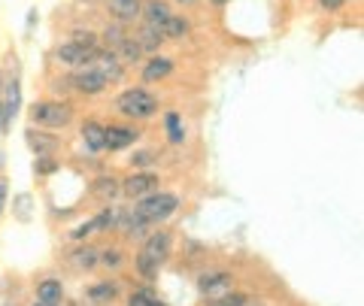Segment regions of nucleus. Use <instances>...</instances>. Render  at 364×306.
<instances>
[{
	"instance_id": "15",
	"label": "nucleus",
	"mask_w": 364,
	"mask_h": 306,
	"mask_svg": "<svg viewBox=\"0 0 364 306\" xmlns=\"http://www.w3.org/2000/svg\"><path fill=\"white\" fill-rule=\"evenodd\" d=\"M136 43H140V49H143V52H155V49L164 43V33H161V28H155V25H143V31H140V37H136Z\"/></svg>"
},
{
	"instance_id": "10",
	"label": "nucleus",
	"mask_w": 364,
	"mask_h": 306,
	"mask_svg": "<svg viewBox=\"0 0 364 306\" xmlns=\"http://www.w3.org/2000/svg\"><path fill=\"white\" fill-rule=\"evenodd\" d=\"M231 288V276L228 273H203L200 276V291L207 294V297H219Z\"/></svg>"
},
{
	"instance_id": "8",
	"label": "nucleus",
	"mask_w": 364,
	"mask_h": 306,
	"mask_svg": "<svg viewBox=\"0 0 364 306\" xmlns=\"http://www.w3.org/2000/svg\"><path fill=\"white\" fill-rule=\"evenodd\" d=\"M134 143H136V131L134 128H119V124L104 128V149L119 152V149H128V146H134Z\"/></svg>"
},
{
	"instance_id": "9",
	"label": "nucleus",
	"mask_w": 364,
	"mask_h": 306,
	"mask_svg": "<svg viewBox=\"0 0 364 306\" xmlns=\"http://www.w3.org/2000/svg\"><path fill=\"white\" fill-rule=\"evenodd\" d=\"M158 185V176L152 173H134L128 182H124V191H128L131 197H146V195H152Z\"/></svg>"
},
{
	"instance_id": "32",
	"label": "nucleus",
	"mask_w": 364,
	"mask_h": 306,
	"mask_svg": "<svg viewBox=\"0 0 364 306\" xmlns=\"http://www.w3.org/2000/svg\"><path fill=\"white\" fill-rule=\"evenodd\" d=\"M318 4H322L325 9H340V6L346 4V0H318Z\"/></svg>"
},
{
	"instance_id": "17",
	"label": "nucleus",
	"mask_w": 364,
	"mask_h": 306,
	"mask_svg": "<svg viewBox=\"0 0 364 306\" xmlns=\"http://www.w3.org/2000/svg\"><path fill=\"white\" fill-rule=\"evenodd\" d=\"M167 16H170V6L164 4V0H149V6H146V25L161 28Z\"/></svg>"
},
{
	"instance_id": "19",
	"label": "nucleus",
	"mask_w": 364,
	"mask_h": 306,
	"mask_svg": "<svg viewBox=\"0 0 364 306\" xmlns=\"http://www.w3.org/2000/svg\"><path fill=\"white\" fill-rule=\"evenodd\" d=\"M186 31H188V21L182 18V16H173V13H170V16L164 18V25H161L164 40H170V37H182Z\"/></svg>"
},
{
	"instance_id": "33",
	"label": "nucleus",
	"mask_w": 364,
	"mask_h": 306,
	"mask_svg": "<svg viewBox=\"0 0 364 306\" xmlns=\"http://www.w3.org/2000/svg\"><path fill=\"white\" fill-rule=\"evenodd\" d=\"M4 197H6V182H0V209H4Z\"/></svg>"
},
{
	"instance_id": "29",
	"label": "nucleus",
	"mask_w": 364,
	"mask_h": 306,
	"mask_svg": "<svg viewBox=\"0 0 364 306\" xmlns=\"http://www.w3.org/2000/svg\"><path fill=\"white\" fill-rule=\"evenodd\" d=\"M152 161H155L152 152H136V155H134V167H149Z\"/></svg>"
},
{
	"instance_id": "16",
	"label": "nucleus",
	"mask_w": 364,
	"mask_h": 306,
	"mask_svg": "<svg viewBox=\"0 0 364 306\" xmlns=\"http://www.w3.org/2000/svg\"><path fill=\"white\" fill-rule=\"evenodd\" d=\"M82 140H85V146L91 152H100V149H104V124L88 121L82 128Z\"/></svg>"
},
{
	"instance_id": "27",
	"label": "nucleus",
	"mask_w": 364,
	"mask_h": 306,
	"mask_svg": "<svg viewBox=\"0 0 364 306\" xmlns=\"http://www.w3.org/2000/svg\"><path fill=\"white\" fill-rule=\"evenodd\" d=\"M215 306H246V297L243 294H228V297H219Z\"/></svg>"
},
{
	"instance_id": "14",
	"label": "nucleus",
	"mask_w": 364,
	"mask_h": 306,
	"mask_svg": "<svg viewBox=\"0 0 364 306\" xmlns=\"http://www.w3.org/2000/svg\"><path fill=\"white\" fill-rule=\"evenodd\" d=\"M25 137H28V146H31V149L37 152V155H52L55 146H58V140H55V137H49V133H37L33 128L25 133Z\"/></svg>"
},
{
	"instance_id": "3",
	"label": "nucleus",
	"mask_w": 364,
	"mask_h": 306,
	"mask_svg": "<svg viewBox=\"0 0 364 306\" xmlns=\"http://www.w3.org/2000/svg\"><path fill=\"white\" fill-rule=\"evenodd\" d=\"M179 207V197L176 195H164V191H152V195H146L140 200V207H136V212L143 215L146 222H161L167 219V215H173V209Z\"/></svg>"
},
{
	"instance_id": "13",
	"label": "nucleus",
	"mask_w": 364,
	"mask_h": 306,
	"mask_svg": "<svg viewBox=\"0 0 364 306\" xmlns=\"http://www.w3.org/2000/svg\"><path fill=\"white\" fill-rule=\"evenodd\" d=\"M107 6L119 21H134L140 16V0H107Z\"/></svg>"
},
{
	"instance_id": "25",
	"label": "nucleus",
	"mask_w": 364,
	"mask_h": 306,
	"mask_svg": "<svg viewBox=\"0 0 364 306\" xmlns=\"http://www.w3.org/2000/svg\"><path fill=\"white\" fill-rule=\"evenodd\" d=\"M131 306H161V303H158L152 294H146V291H134L131 294Z\"/></svg>"
},
{
	"instance_id": "7",
	"label": "nucleus",
	"mask_w": 364,
	"mask_h": 306,
	"mask_svg": "<svg viewBox=\"0 0 364 306\" xmlns=\"http://www.w3.org/2000/svg\"><path fill=\"white\" fill-rule=\"evenodd\" d=\"M91 67L104 73L107 82H119L122 73H124V67H122V61H119L116 52H95V58H91Z\"/></svg>"
},
{
	"instance_id": "5",
	"label": "nucleus",
	"mask_w": 364,
	"mask_h": 306,
	"mask_svg": "<svg viewBox=\"0 0 364 306\" xmlns=\"http://www.w3.org/2000/svg\"><path fill=\"white\" fill-rule=\"evenodd\" d=\"M95 46H85V43H79V40H70V43H64V46H58V52H55V58H58L61 64L67 67H85L91 64V58H95Z\"/></svg>"
},
{
	"instance_id": "21",
	"label": "nucleus",
	"mask_w": 364,
	"mask_h": 306,
	"mask_svg": "<svg viewBox=\"0 0 364 306\" xmlns=\"http://www.w3.org/2000/svg\"><path fill=\"white\" fill-rule=\"evenodd\" d=\"M167 137H170V143H182V140H186V131H182L176 112H167Z\"/></svg>"
},
{
	"instance_id": "4",
	"label": "nucleus",
	"mask_w": 364,
	"mask_h": 306,
	"mask_svg": "<svg viewBox=\"0 0 364 306\" xmlns=\"http://www.w3.org/2000/svg\"><path fill=\"white\" fill-rule=\"evenodd\" d=\"M31 119H33V124H46V128H64V124L73 119V109L67 104H49V100H46V104H33Z\"/></svg>"
},
{
	"instance_id": "2",
	"label": "nucleus",
	"mask_w": 364,
	"mask_h": 306,
	"mask_svg": "<svg viewBox=\"0 0 364 306\" xmlns=\"http://www.w3.org/2000/svg\"><path fill=\"white\" fill-rule=\"evenodd\" d=\"M119 112L128 119H152L158 112V100L143 88H131L119 97Z\"/></svg>"
},
{
	"instance_id": "31",
	"label": "nucleus",
	"mask_w": 364,
	"mask_h": 306,
	"mask_svg": "<svg viewBox=\"0 0 364 306\" xmlns=\"http://www.w3.org/2000/svg\"><path fill=\"white\" fill-rule=\"evenodd\" d=\"M52 170H55V161H52V158H43V161L37 164V173H52Z\"/></svg>"
},
{
	"instance_id": "18",
	"label": "nucleus",
	"mask_w": 364,
	"mask_h": 306,
	"mask_svg": "<svg viewBox=\"0 0 364 306\" xmlns=\"http://www.w3.org/2000/svg\"><path fill=\"white\" fill-rule=\"evenodd\" d=\"M61 294H64V288H61L58 279H46V282H40V288H37V297L46 300V303H58Z\"/></svg>"
},
{
	"instance_id": "35",
	"label": "nucleus",
	"mask_w": 364,
	"mask_h": 306,
	"mask_svg": "<svg viewBox=\"0 0 364 306\" xmlns=\"http://www.w3.org/2000/svg\"><path fill=\"white\" fill-rule=\"evenodd\" d=\"M33 306H55V303H46V300H40V303H33Z\"/></svg>"
},
{
	"instance_id": "34",
	"label": "nucleus",
	"mask_w": 364,
	"mask_h": 306,
	"mask_svg": "<svg viewBox=\"0 0 364 306\" xmlns=\"http://www.w3.org/2000/svg\"><path fill=\"white\" fill-rule=\"evenodd\" d=\"M213 4H215V6H225V4H228V0H213Z\"/></svg>"
},
{
	"instance_id": "30",
	"label": "nucleus",
	"mask_w": 364,
	"mask_h": 306,
	"mask_svg": "<svg viewBox=\"0 0 364 306\" xmlns=\"http://www.w3.org/2000/svg\"><path fill=\"white\" fill-rule=\"evenodd\" d=\"M104 264L107 267H119L122 264V255L116 252V248H112V252H104Z\"/></svg>"
},
{
	"instance_id": "1",
	"label": "nucleus",
	"mask_w": 364,
	"mask_h": 306,
	"mask_svg": "<svg viewBox=\"0 0 364 306\" xmlns=\"http://www.w3.org/2000/svg\"><path fill=\"white\" fill-rule=\"evenodd\" d=\"M167 255H170V234L158 231V234H152L149 240H146L143 252L136 255V270H140L143 276H155Z\"/></svg>"
},
{
	"instance_id": "24",
	"label": "nucleus",
	"mask_w": 364,
	"mask_h": 306,
	"mask_svg": "<svg viewBox=\"0 0 364 306\" xmlns=\"http://www.w3.org/2000/svg\"><path fill=\"white\" fill-rule=\"evenodd\" d=\"M112 224H116V212H112V209H104L95 222H91V228H95V231H107V228H112Z\"/></svg>"
},
{
	"instance_id": "23",
	"label": "nucleus",
	"mask_w": 364,
	"mask_h": 306,
	"mask_svg": "<svg viewBox=\"0 0 364 306\" xmlns=\"http://www.w3.org/2000/svg\"><path fill=\"white\" fill-rule=\"evenodd\" d=\"M73 258H76V267H85V270L97 264V252H95V248H79Z\"/></svg>"
},
{
	"instance_id": "26",
	"label": "nucleus",
	"mask_w": 364,
	"mask_h": 306,
	"mask_svg": "<svg viewBox=\"0 0 364 306\" xmlns=\"http://www.w3.org/2000/svg\"><path fill=\"white\" fill-rule=\"evenodd\" d=\"M116 185H119V182H116L112 176H109V179H100V182H97V195H100V197H112V195L119 191Z\"/></svg>"
},
{
	"instance_id": "12",
	"label": "nucleus",
	"mask_w": 364,
	"mask_h": 306,
	"mask_svg": "<svg viewBox=\"0 0 364 306\" xmlns=\"http://www.w3.org/2000/svg\"><path fill=\"white\" fill-rule=\"evenodd\" d=\"M170 73H173V61H170V58H158V55L146 61V67H143V79H146V82H158V79H164Z\"/></svg>"
},
{
	"instance_id": "36",
	"label": "nucleus",
	"mask_w": 364,
	"mask_h": 306,
	"mask_svg": "<svg viewBox=\"0 0 364 306\" xmlns=\"http://www.w3.org/2000/svg\"><path fill=\"white\" fill-rule=\"evenodd\" d=\"M179 4H195V0H179Z\"/></svg>"
},
{
	"instance_id": "11",
	"label": "nucleus",
	"mask_w": 364,
	"mask_h": 306,
	"mask_svg": "<svg viewBox=\"0 0 364 306\" xmlns=\"http://www.w3.org/2000/svg\"><path fill=\"white\" fill-rule=\"evenodd\" d=\"M18 104H21L18 82H9V85H6V100H4V106H0V124H9V121L16 119Z\"/></svg>"
},
{
	"instance_id": "6",
	"label": "nucleus",
	"mask_w": 364,
	"mask_h": 306,
	"mask_svg": "<svg viewBox=\"0 0 364 306\" xmlns=\"http://www.w3.org/2000/svg\"><path fill=\"white\" fill-rule=\"evenodd\" d=\"M73 85H76V92H82V94H100V92H104V88H107L109 82H107V76H104V73L95 70V67L88 64L82 73H76Z\"/></svg>"
},
{
	"instance_id": "28",
	"label": "nucleus",
	"mask_w": 364,
	"mask_h": 306,
	"mask_svg": "<svg viewBox=\"0 0 364 306\" xmlns=\"http://www.w3.org/2000/svg\"><path fill=\"white\" fill-rule=\"evenodd\" d=\"M104 37H107V46H122V40H124V33L119 31V28H107V33H104Z\"/></svg>"
},
{
	"instance_id": "22",
	"label": "nucleus",
	"mask_w": 364,
	"mask_h": 306,
	"mask_svg": "<svg viewBox=\"0 0 364 306\" xmlns=\"http://www.w3.org/2000/svg\"><path fill=\"white\" fill-rule=\"evenodd\" d=\"M91 300H112L116 297V285H109V282H100V285H95L88 291Z\"/></svg>"
},
{
	"instance_id": "20",
	"label": "nucleus",
	"mask_w": 364,
	"mask_h": 306,
	"mask_svg": "<svg viewBox=\"0 0 364 306\" xmlns=\"http://www.w3.org/2000/svg\"><path fill=\"white\" fill-rule=\"evenodd\" d=\"M119 52H122V58H124V61H140V58H143V49H140V43H136V40H131V37H124V40H122Z\"/></svg>"
}]
</instances>
